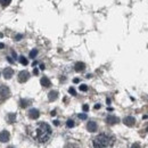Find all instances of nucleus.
I'll list each match as a JSON object with an SVG mask.
<instances>
[{
    "label": "nucleus",
    "mask_w": 148,
    "mask_h": 148,
    "mask_svg": "<svg viewBox=\"0 0 148 148\" xmlns=\"http://www.w3.org/2000/svg\"><path fill=\"white\" fill-rule=\"evenodd\" d=\"M15 114H9V122H13V121H15Z\"/></svg>",
    "instance_id": "aec40b11"
},
{
    "label": "nucleus",
    "mask_w": 148,
    "mask_h": 148,
    "mask_svg": "<svg viewBox=\"0 0 148 148\" xmlns=\"http://www.w3.org/2000/svg\"><path fill=\"white\" fill-rule=\"evenodd\" d=\"M80 90H81V91H87V90H88L87 84H81V86H80Z\"/></svg>",
    "instance_id": "a211bd4d"
},
{
    "label": "nucleus",
    "mask_w": 148,
    "mask_h": 148,
    "mask_svg": "<svg viewBox=\"0 0 148 148\" xmlns=\"http://www.w3.org/2000/svg\"><path fill=\"white\" fill-rule=\"evenodd\" d=\"M13 74H14V71L10 67H7L3 70V77L5 79H10L13 76Z\"/></svg>",
    "instance_id": "1a4fd4ad"
},
{
    "label": "nucleus",
    "mask_w": 148,
    "mask_h": 148,
    "mask_svg": "<svg viewBox=\"0 0 148 148\" xmlns=\"http://www.w3.org/2000/svg\"><path fill=\"white\" fill-rule=\"evenodd\" d=\"M29 79H30V73H29L27 71H22V72H19V74H18V81L21 82V83H23V82H26Z\"/></svg>",
    "instance_id": "7ed1b4c3"
},
{
    "label": "nucleus",
    "mask_w": 148,
    "mask_h": 148,
    "mask_svg": "<svg viewBox=\"0 0 148 148\" xmlns=\"http://www.w3.org/2000/svg\"><path fill=\"white\" fill-rule=\"evenodd\" d=\"M73 82L74 83H79V82H80V80H79V79H74Z\"/></svg>",
    "instance_id": "393cba45"
},
{
    "label": "nucleus",
    "mask_w": 148,
    "mask_h": 148,
    "mask_svg": "<svg viewBox=\"0 0 148 148\" xmlns=\"http://www.w3.org/2000/svg\"><path fill=\"white\" fill-rule=\"evenodd\" d=\"M10 1H12V0H0V3H1V6L6 7V6H8V5L10 3Z\"/></svg>",
    "instance_id": "2eb2a0df"
},
{
    "label": "nucleus",
    "mask_w": 148,
    "mask_h": 148,
    "mask_svg": "<svg viewBox=\"0 0 148 148\" xmlns=\"http://www.w3.org/2000/svg\"><path fill=\"white\" fill-rule=\"evenodd\" d=\"M119 121H120L119 117H116V116H114V115H108L107 119H106V122H107L108 124H111V125L119 123Z\"/></svg>",
    "instance_id": "423d86ee"
},
{
    "label": "nucleus",
    "mask_w": 148,
    "mask_h": 148,
    "mask_svg": "<svg viewBox=\"0 0 148 148\" xmlns=\"http://www.w3.org/2000/svg\"><path fill=\"white\" fill-rule=\"evenodd\" d=\"M27 103H29L27 100H21V106L22 107H26L27 106Z\"/></svg>",
    "instance_id": "6ab92c4d"
},
{
    "label": "nucleus",
    "mask_w": 148,
    "mask_h": 148,
    "mask_svg": "<svg viewBox=\"0 0 148 148\" xmlns=\"http://www.w3.org/2000/svg\"><path fill=\"white\" fill-rule=\"evenodd\" d=\"M131 148H141V147H140V145H139L138 143H136V144H133V145L131 146Z\"/></svg>",
    "instance_id": "5701e85b"
},
{
    "label": "nucleus",
    "mask_w": 148,
    "mask_h": 148,
    "mask_svg": "<svg viewBox=\"0 0 148 148\" xmlns=\"http://www.w3.org/2000/svg\"><path fill=\"white\" fill-rule=\"evenodd\" d=\"M40 83H41V86H43V87H50L51 86V83H50V80L47 77V76H43V77H41V80H40Z\"/></svg>",
    "instance_id": "9b49d317"
},
{
    "label": "nucleus",
    "mask_w": 148,
    "mask_h": 148,
    "mask_svg": "<svg viewBox=\"0 0 148 148\" xmlns=\"http://www.w3.org/2000/svg\"><path fill=\"white\" fill-rule=\"evenodd\" d=\"M57 97H58V92L56 91V90H53V91H50V92L48 93V98H49V100L50 101H54L57 99Z\"/></svg>",
    "instance_id": "ddd939ff"
},
{
    "label": "nucleus",
    "mask_w": 148,
    "mask_h": 148,
    "mask_svg": "<svg viewBox=\"0 0 148 148\" xmlns=\"http://www.w3.org/2000/svg\"><path fill=\"white\" fill-rule=\"evenodd\" d=\"M88 110H89V106H88V105H83V111L87 112Z\"/></svg>",
    "instance_id": "b1692460"
},
{
    "label": "nucleus",
    "mask_w": 148,
    "mask_h": 148,
    "mask_svg": "<svg viewBox=\"0 0 148 148\" xmlns=\"http://www.w3.org/2000/svg\"><path fill=\"white\" fill-rule=\"evenodd\" d=\"M38 55V50L37 49H33V50H31V53H30V57L31 58H36V56Z\"/></svg>",
    "instance_id": "dca6fc26"
},
{
    "label": "nucleus",
    "mask_w": 148,
    "mask_h": 148,
    "mask_svg": "<svg viewBox=\"0 0 148 148\" xmlns=\"http://www.w3.org/2000/svg\"><path fill=\"white\" fill-rule=\"evenodd\" d=\"M87 129H88V131H90V132H96V130H97V123L93 122V121H90L87 124Z\"/></svg>",
    "instance_id": "9d476101"
},
{
    "label": "nucleus",
    "mask_w": 148,
    "mask_h": 148,
    "mask_svg": "<svg viewBox=\"0 0 148 148\" xmlns=\"http://www.w3.org/2000/svg\"><path fill=\"white\" fill-rule=\"evenodd\" d=\"M7 148H14L13 146H9V147H7Z\"/></svg>",
    "instance_id": "c756f323"
},
{
    "label": "nucleus",
    "mask_w": 148,
    "mask_h": 148,
    "mask_svg": "<svg viewBox=\"0 0 148 148\" xmlns=\"http://www.w3.org/2000/svg\"><path fill=\"white\" fill-rule=\"evenodd\" d=\"M123 123H124L125 125H128V127H132V125L136 124V119H134L133 116H127V117L123 120Z\"/></svg>",
    "instance_id": "20e7f679"
},
{
    "label": "nucleus",
    "mask_w": 148,
    "mask_h": 148,
    "mask_svg": "<svg viewBox=\"0 0 148 148\" xmlns=\"http://www.w3.org/2000/svg\"><path fill=\"white\" fill-rule=\"evenodd\" d=\"M66 125H67V128H73V127H74V121H73V120H69V121L66 122Z\"/></svg>",
    "instance_id": "f3484780"
},
{
    "label": "nucleus",
    "mask_w": 148,
    "mask_h": 148,
    "mask_svg": "<svg viewBox=\"0 0 148 148\" xmlns=\"http://www.w3.org/2000/svg\"><path fill=\"white\" fill-rule=\"evenodd\" d=\"M69 92L71 93V95H73V96H75V95H76L75 90H74V88H70V89H69Z\"/></svg>",
    "instance_id": "4be33fe9"
},
{
    "label": "nucleus",
    "mask_w": 148,
    "mask_h": 148,
    "mask_svg": "<svg viewBox=\"0 0 148 148\" xmlns=\"http://www.w3.org/2000/svg\"><path fill=\"white\" fill-rule=\"evenodd\" d=\"M95 108H96V110H98V108H100V105H99V104H97V105L95 106Z\"/></svg>",
    "instance_id": "bb28decb"
},
{
    "label": "nucleus",
    "mask_w": 148,
    "mask_h": 148,
    "mask_svg": "<svg viewBox=\"0 0 148 148\" xmlns=\"http://www.w3.org/2000/svg\"><path fill=\"white\" fill-rule=\"evenodd\" d=\"M39 115H40V112L38 111L37 108H32V110L29 111V116L31 119H33V120H37L38 117H39Z\"/></svg>",
    "instance_id": "0eeeda50"
},
{
    "label": "nucleus",
    "mask_w": 148,
    "mask_h": 148,
    "mask_svg": "<svg viewBox=\"0 0 148 148\" xmlns=\"http://www.w3.org/2000/svg\"><path fill=\"white\" fill-rule=\"evenodd\" d=\"M51 134V129L47 123H39L37 129V139L39 143H46L49 140Z\"/></svg>",
    "instance_id": "f03ea898"
},
{
    "label": "nucleus",
    "mask_w": 148,
    "mask_h": 148,
    "mask_svg": "<svg viewBox=\"0 0 148 148\" xmlns=\"http://www.w3.org/2000/svg\"><path fill=\"white\" fill-rule=\"evenodd\" d=\"M7 59H8V62H9V63H13V62H14V60H13L10 57H7Z\"/></svg>",
    "instance_id": "a878e982"
},
{
    "label": "nucleus",
    "mask_w": 148,
    "mask_h": 148,
    "mask_svg": "<svg viewBox=\"0 0 148 148\" xmlns=\"http://www.w3.org/2000/svg\"><path fill=\"white\" fill-rule=\"evenodd\" d=\"M79 117L81 120H87V115L86 114H79Z\"/></svg>",
    "instance_id": "412c9836"
},
{
    "label": "nucleus",
    "mask_w": 148,
    "mask_h": 148,
    "mask_svg": "<svg viewBox=\"0 0 148 148\" xmlns=\"http://www.w3.org/2000/svg\"><path fill=\"white\" fill-rule=\"evenodd\" d=\"M21 38H22V34H18V36H17V37H16V39H17V40H19V39H21Z\"/></svg>",
    "instance_id": "c85d7f7f"
},
{
    "label": "nucleus",
    "mask_w": 148,
    "mask_h": 148,
    "mask_svg": "<svg viewBox=\"0 0 148 148\" xmlns=\"http://www.w3.org/2000/svg\"><path fill=\"white\" fill-rule=\"evenodd\" d=\"M19 63H21V64H23V65H27V64H29L27 59H26L24 56H21V57H19Z\"/></svg>",
    "instance_id": "4468645a"
},
{
    "label": "nucleus",
    "mask_w": 148,
    "mask_h": 148,
    "mask_svg": "<svg viewBox=\"0 0 148 148\" xmlns=\"http://www.w3.org/2000/svg\"><path fill=\"white\" fill-rule=\"evenodd\" d=\"M74 69H75V71H76V72H82V71H84V70H86V64H84V63H82V62H77V63L75 64Z\"/></svg>",
    "instance_id": "6e6552de"
},
{
    "label": "nucleus",
    "mask_w": 148,
    "mask_h": 148,
    "mask_svg": "<svg viewBox=\"0 0 148 148\" xmlns=\"http://www.w3.org/2000/svg\"><path fill=\"white\" fill-rule=\"evenodd\" d=\"M0 95H1V97L7 98V97L9 96V89H8L7 87H1V89H0Z\"/></svg>",
    "instance_id": "f8f14e48"
},
{
    "label": "nucleus",
    "mask_w": 148,
    "mask_h": 148,
    "mask_svg": "<svg viewBox=\"0 0 148 148\" xmlns=\"http://www.w3.org/2000/svg\"><path fill=\"white\" fill-rule=\"evenodd\" d=\"M40 69H41V70H45V65H43V64H41V65H40Z\"/></svg>",
    "instance_id": "cd10ccee"
},
{
    "label": "nucleus",
    "mask_w": 148,
    "mask_h": 148,
    "mask_svg": "<svg viewBox=\"0 0 148 148\" xmlns=\"http://www.w3.org/2000/svg\"><path fill=\"white\" fill-rule=\"evenodd\" d=\"M9 138H10V136H9V132L8 131H2L0 133V141L1 143H7L9 140Z\"/></svg>",
    "instance_id": "39448f33"
},
{
    "label": "nucleus",
    "mask_w": 148,
    "mask_h": 148,
    "mask_svg": "<svg viewBox=\"0 0 148 148\" xmlns=\"http://www.w3.org/2000/svg\"><path fill=\"white\" fill-rule=\"evenodd\" d=\"M114 137L107 133H101L97 136L93 140V148H107L114 144Z\"/></svg>",
    "instance_id": "f257e3e1"
}]
</instances>
